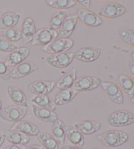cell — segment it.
<instances>
[{
	"label": "cell",
	"instance_id": "obj_35",
	"mask_svg": "<svg viewBox=\"0 0 134 149\" xmlns=\"http://www.w3.org/2000/svg\"><path fill=\"white\" fill-rule=\"evenodd\" d=\"M0 78L6 81H8L11 78V70L4 61L1 60H0Z\"/></svg>",
	"mask_w": 134,
	"mask_h": 149
},
{
	"label": "cell",
	"instance_id": "obj_40",
	"mask_svg": "<svg viewBox=\"0 0 134 149\" xmlns=\"http://www.w3.org/2000/svg\"><path fill=\"white\" fill-rule=\"evenodd\" d=\"M27 149H43V147L41 145H33L30 146L29 147H28Z\"/></svg>",
	"mask_w": 134,
	"mask_h": 149
},
{
	"label": "cell",
	"instance_id": "obj_13",
	"mask_svg": "<svg viewBox=\"0 0 134 149\" xmlns=\"http://www.w3.org/2000/svg\"><path fill=\"white\" fill-rule=\"evenodd\" d=\"M38 70V67L34 63L30 61H25L12 68L11 71V78L20 79Z\"/></svg>",
	"mask_w": 134,
	"mask_h": 149
},
{
	"label": "cell",
	"instance_id": "obj_14",
	"mask_svg": "<svg viewBox=\"0 0 134 149\" xmlns=\"http://www.w3.org/2000/svg\"><path fill=\"white\" fill-rule=\"evenodd\" d=\"M30 54V49L26 47L18 48L12 51L7 56L5 61L6 65L8 67H15V66L23 63Z\"/></svg>",
	"mask_w": 134,
	"mask_h": 149
},
{
	"label": "cell",
	"instance_id": "obj_37",
	"mask_svg": "<svg viewBox=\"0 0 134 149\" xmlns=\"http://www.w3.org/2000/svg\"><path fill=\"white\" fill-rule=\"evenodd\" d=\"M27 146L24 145H11L4 149H27Z\"/></svg>",
	"mask_w": 134,
	"mask_h": 149
},
{
	"label": "cell",
	"instance_id": "obj_34",
	"mask_svg": "<svg viewBox=\"0 0 134 149\" xmlns=\"http://www.w3.org/2000/svg\"><path fill=\"white\" fill-rule=\"evenodd\" d=\"M17 45L9 42L2 36H0V52L4 53H11L17 49Z\"/></svg>",
	"mask_w": 134,
	"mask_h": 149
},
{
	"label": "cell",
	"instance_id": "obj_17",
	"mask_svg": "<svg viewBox=\"0 0 134 149\" xmlns=\"http://www.w3.org/2000/svg\"><path fill=\"white\" fill-rule=\"evenodd\" d=\"M78 17L77 15H71L67 17L61 24L58 35L60 38H68L73 34L77 25Z\"/></svg>",
	"mask_w": 134,
	"mask_h": 149
},
{
	"label": "cell",
	"instance_id": "obj_29",
	"mask_svg": "<svg viewBox=\"0 0 134 149\" xmlns=\"http://www.w3.org/2000/svg\"><path fill=\"white\" fill-rule=\"evenodd\" d=\"M118 81L122 91L132 98L134 96V82L132 79L124 74H120L118 77Z\"/></svg>",
	"mask_w": 134,
	"mask_h": 149
},
{
	"label": "cell",
	"instance_id": "obj_46",
	"mask_svg": "<svg viewBox=\"0 0 134 149\" xmlns=\"http://www.w3.org/2000/svg\"><path fill=\"white\" fill-rule=\"evenodd\" d=\"M94 149H97V148H94Z\"/></svg>",
	"mask_w": 134,
	"mask_h": 149
},
{
	"label": "cell",
	"instance_id": "obj_25",
	"mask_svg": "<svg viewBox=\"0 0 134 149\" xmlns=\"http://www.w3.org/2000/svg\"><path fill=\"white\" fill-rule=\"evenodd\" d=\"M76 79L77 70L74 68L66 73L60 79H59L58 81L56 83V88L60 89V90L64 89L71 88Z\"/></svg>",
	"mask_w": 134,
	"mask_h": 149
},
{
	"label": "cell",
	"instance_id": "obj_7",
	"mask_svg": "<svg viewBox=\"0 0 134 149\" xmlns=\"http://www.w3.org/2000/svg\"><path fill=\"white\" fill-rule=\"evenodd\" d=\"M126 12V7L118 3H107L101 7L98 12V16L109 19H114L122 16Z\"/></svg>",
	"mask_w": 134,
	"mask_h": 149
},
{
	"label": "cell",
	"instance_id": "obj_45",
	"mask_svg": "<svg viewBox=\"0 0 134 149\" xmlns=\"http://www.w3.org/2000/svg\"><path fill=\"white\" fill-rule=\"evenodd\" d=\"M0 36H1V34H0Z\"/></svg>",
	"mask_w": 134,
	"mask_h": 149
},
{
	"label": "cell",
	"instance_id": "obj_1",
	"mask_svg": "<svg viewBox=\"0 0 134 149\" xmlns=\"http://www.w3.org/2000/svg\"><path fill=\"white\" fill-rule=\"evenodd\" d=\"M127 133L119 130H109L97 136L102 145L108 147H117L122 145L128 140Z\"/></svg>",
	"mask_w": 134,
	"mask_h": 149
},
{
	"label": "cell",
	"instance_id": "obj_30",
	"mask_svg": "<svg viewBox=\"0 0 134 149\" xmlns=\"http://www.w3.org/2000/svg\"><path fill=\"white\" fill-rule=\"evenodd\" d=\"M45 3L52 8L61 11L70 9L76 5V1L74 0H47Z\"/></svg>",
	"mask_w": 134,
	"mask_h": 149
},
{
	"label": "cell",
	"instance_id": "obj_12",
	"mask_svg": "<svg viewBox=\"0 0 134 149\" xmlns=\"http://www.w3.org/2000/svg\"><path fill=\"white\" fill-rule=\"evenodd\" d=\"M78 19L88 27H97L103 24V20L97 14L88 9H80L77 11Z\"/></svg>",
	"mask_w": 134,
	"mask_h": 149
},
{
	"label": "cell",
	"instance_id": "obj_39",
	"mask_svg": "<svg viewBox=\"0 0 134 149\" xmlns=\"http://www.w3.org/2000/svg\"><path fill=\"white\" fill-rule=\"evenodd\" d=\"M60 149H81V148L77 147V146H75L73 145H63V146H61Z\"/></svg>",
	"mask_w": 134,
	"mask_h": 149
},
{
	"label": "cell",
	"instance_id": "obj_10",
	"mask_svg": "<svg viewBox=\"0 0 134 149\" xmlns=\"http://www.w3.org/2000/svg\"><path fill=\"white\" fill-rule=\"evenodd\" d=\"M101 86L111 101L117 104H121L124 102L122 91L117 84L111 81H102Z\"/></svg>",
	"mask_w": 134,
	"mask_h": 149
},
{
	"label": "cell",
	"instance_id": "obj_26",
	"mask_svg": "<svg viewBox=\"0 0 134 149\" xmlns=\"http://www.w3.org/2000/svg\"><path fill=\"white\" fill-rule=\"evenodd\" d=\"M31 101L33 104L54 112L57 109V106L55 104L54 100L48 95H35L32 97Z\"/></svg>",
	"mask_w": 134,
	"mask_h": 149
},
{
	"label": "cell",
	"instance_id": "obj_21",
	"mask_svg": "<svg viewBox=\"0 0 134 149\" xmlns=\"http://www.w3.org/2000/svg\"><path fill=\"white\" fill-rule=\"evenodd\" d=\"M77 130H79L82 135H89L96 133L101 128V124L94 120H83L76 123L74 125Z\"/></svg>",
	"mask_w": 134,
	"mask_h": 149
},
{
	"label": "cell",
	"instance_id": "obj_4",
	"mask_svg": "<svg viewBox=\"0 0 134 149\" xmlns=\"http://www.w3.org/2000/svg\"><path fill=\"white\" fill-rule=\"evenodd\" d=\"M73 40L71 39L59 38V39L55 40L49 44L44 46L41 48V49L44 52L50 54V55H56V54L66 53L73 47Z\"/></svg>",
	"mask_w": 134,
	"mask_h": 149
},
{
	"label": "cell",
	"instance_id": "obj_33",
	"mask_svg": "<svg viewBox=\"0 0 134 149\" xmlns=\"http://www.w3.org/2000/svg\"><path fill=\"white\" fill-rule=\"evenodd\" d=\"M119 36L123 42L134 47V30H120L119 31Z\"/></svg>",
	"mask_w": 134,
	"mask_h": 149
},
{
	"label": "cell",
	"instance_id": "obj_6",
	"mask_svg": "<svg viewBox=\"0 0 134 149\" xmlns=\"http://www.w3.org/2000/svg\"><path fill=\"white\" fill-rule=\"evenodd\" d=\"M102 81L95 76H85L77 78L73 88L79 91H89L94 90L101 85Z\"/></svg>",
	"mask_w": 134,
	"mask_h": 149
},
{
	"label": "cell",
	"instance_id": "obj_2",
	"mask_svg": "<svg viewBox=\"0 0 134 149\" xmlns=\"http://www.w3.org/2000/svg\"><path fill=\"white\" fill-rule=\"evenodd\" d=\"M107 123L112 127H122L134 124V114L128 110H119L111 113Z\"/></svg>",
	"mask_w": 134,
	"mask_h": 149
},
{
	"label": "cell",
	"instance_id": "obj_16",
	"mask_svg": "<svg viewBox=\"0 0 134 149\" xmlns=\"http://www.w3.org/2000/svg\"><path fill=\"white\" fill-rule=\"evenodd\" d=\"M7 93L9 99L17 106L28 107L26 96L21 89L14 85H9L7 87Z\"/></svg>",
	"mask_w": 134,
	"mask_h": 149
},
{
	"label": "cell",
	"instance_id": "obj_24",
	"mask_svg": "<svg viewBox=\"0 0 134 149\" xmlns=\"http://www.w3.org/2000/svg\"><path fill=\"white\" fill-rule=\"evenodd\" d=\"M20 15L14 12H7L0 17V30L14 28L20 19Z\"/></svg>",
	"mask_w": 134,
	"mask_h": 149
},
{
	"label": "cell",
	"instance_id": "obj_32",
	"mask_svg": "<svg viewBox=\"0 0 134 149\" xmlns=\"http://www.w3.org/2000/svg\"><path fill=\"white\" fill-rule=\"evenodd\" d=\"M67 14L66 11H59L54 14L48 22V28L54 30L60 29L61 24L67 17Z\"/></svg>",
	"mask_w": 134,
	"mask_h": 149
},
{
	"label": "cell",
	"instance_id": "obj_43",
	"mask_svg": "<svg viewBox=\"0 0 134 149\" xmlns=\"http://www.w3.org/2000/svg\"><path fill=\"white\" fill-rule=\"evenodd\" d=\"M131 102H132V103H133V104H134V96L132 97V98H131Z\"/></svg>",
	"mask_w": 134,
	"mask_h": 149
},
{
	"label": "cell",
	"instance_id": "obj_11",
	"mask_svg": "<svg viewBox=\"0 0 134 149\" xmlns=\"http://www.w3.org/2000/svg\"><path fill=\"white\" fill-rule=\"evenodd\" d=\"M100 47H84L74 53V58L82 63H92L97 60L101 54Z\"/></svg>",
	"mask_w": 134,
	"mask_h": 149
},
{
	"label": "cell",
	"instance_id": "obj_27",
	"mask_svg": "<svg viewBox=\"0 0 134 149\" xmlns=\"http://www.w3.org/2000/svg\"><path fill=\"white\" fill-rule=\"evenodd\" d=\"M66 125L61 120L58 119L54 122L52 127V134L58 144L62 145L66 140Z\"/></svg>",
	"mask_w": 134,
	"mask_h": 149
},
{
	"label": "cell",
	"instance_id": "obj_31",
	"mask_svg": "<svg viewBox=\"0 0 134 149\" xmlns=\"http://www.w3.org/2000/svg\"><path fill=\"white\" fill-rule=\"evenodd\" d=\"M2 37L10 42H17L22 39L21 30L17 28H12L9 29L1 30L0 32Z\"/></svg>",
	"mask_w": 134,
	"mask_h": 149
},
{
	"label": "cell",
	"instance_id": "obj_18",
	"mask_svg": "<svg viewBox=\"0 0 134 149\" xmlns=\"http://www.w3.org/2000/svg\"><path fill=\"white\" fill-rule=\"evenodd\" d=\"M22 44L26 45L28 43H32L33 38L36 33V28L34 21L32 18L28 17L23 22L22 26Z\"/></svg>",
	"mask_w": 134,
	"mask_h": 149
},
{
	"label": "cell",
	"instance_id": "obj_38",
	"mask_svg": "<svg viewBox=\"0 0 134 149\" xmlns=\"http://www.w3.org/2000/svg\"><path fill=\"white\" fill-rule=\"evenodd\" d=\"M77 2L79 4H81V6L86 7V9H90V7L91 1L90 0H82H82H78Z\"/></svg>",
	"mask_w": 134,
	"mask_h": 149
},
{
	"label": "cell",
	"instance_id": "obj_28",
	"mask_svg": "<svg viewBox=\"0 0 134 149\" xmlns=\"http://www.w3.org/2000/svg\"><path fill=\"white\" fill-rule=\"evenodd\" d=\"M39 142L46 149H59V144L52 135L41 132L37 135Z\"/></svg>",
	"mask_w": 134,
	"mask_h": 149
},
{
	"label": "cell",
	"instance_id": "obj_22",
	"mask_svg": "<svg viewBox=\"0 0 134 149\" xmlns=\"http://www.w3.org/2000/svg\"><path fill=\"white\" fill-rule=\"evenodd\" d=\"M66 138H67L72 145L77 147L82 148L84 145V138L83 135L72 126H66Z\"/></svg>",
	"mask_w": 134,
	"mask_h": 149
},
{
	"label": "cell",
	"instance_id": "obj_5",
	"mask_svg": "<svg viewBox=\"0 0 134 149\" xmlns=\"http://www.w3.org/2000/svg\"><path fill=\"white\" fill-rule=\"evenodd\" d=\"M58 32L56 30L48 28H43L38 30L32 42L33 46H45L58 38Z\"/></svg>",
	"mask_w": 134,
	"mask_h": 149
},
{
	"label": "cell",
	"instance_id": "obj_42",
	"mask_svg": "<svg viewBox=\"0 0 134 149\" xmlns=\"http://www.w3.org/2000/svg\"><path fill=\"white\" fill-rule=\"evenodd\" d=\"M1 109H2V103H1V100H0V112H1Z\"/></svg>",
	"mask_w": 134,
	"mask_h": 149
},
{
	"label": "cell",
	"instance_id": "obj_44",
	"mask_svg": "<svg viewBox=\"0 0 134 149\" xmlns=\"http://www.w3.org/2000/svg\"><path fill=\"white\" fill-rule=\"evenodd\" d=\"M131 56H132V58H133V59L134 60V52H133L132 54H131Z\"/></svg>",
	"mask_w": 134,
	"mask_h": 149
},
{
	"label": "cell",
	"instance_id": "obj_3",
	"mask_svg": "<svg viewBox=\"0 0 134 149\" xmlns=\"http://www.w3.org/2000/svg\"><path fill=\"white\" fill-rule=\"evenodd\" d=\"M28 107L11 105L3 108L0 112V118L6 121L17 122L23 119L28 112Z\"/></svg>",
	"mask_w": 134,
	"mask_h": 149
},
{
	"label": "cell",
	"instance_id": "obj_36",
	"mask_svg": "<svg viewBox=\"0 0 134 149\" xmlns=\"http://www.w3.org/2000/svg\"><path fill=\"white\" fill-rule=\"evenodd\" d=\"M128 70L130 78L134 81V60L130 59L128 62Z\"/></svg>",
	"mask_w": 134,
	"mask_h": 149
},
{
	"label": "cell",
	"instance_id": "obj_20",
	"mask_svg": "<svg viewBox=\"0 0 134 149\" xmlns=\"http://www.w3.org/2000/svg\"><path fill=\"white\" fill-rule=\"evenodd\" d=\"M78 93L79 91L73 88L61 89L56 94L54 99V102L56 106L66 104L71 102Z\"/></svg>",
	"mask_w": 134,
	"mask_h": 149
},
{
	"label": "cell",
	"instance_id": "obj_19",
	"mask_svg": "<svg viewBox=\"0 0 134 149\" xmlns=\"http://www.w3.org/2000/svg\"><path fill=\"white\" fill-rule=\"evenodd\" d=\"M32 107L33 114L41 121L47 123H54L58 119V115L55 112L41 108L33 104Z\"/></svg>",
	"mask_w": 134,
	"mask_h": 149
},
{
	"label": "cell",
	"instance_id": "obj_8",
	"mask_svg": "<svg viewBox=\"0 0 134 149\" xmlns=\"http://www.w3.org/2000/svg\"><path fill=\"white\" fill-rule=\"evenodd\" d=\"M56 87V82L54 81L37 80L31 83L28 89L31 93L36 95H48Z\"/></svg>",
	"mask_w": 134,
	"mask_h": 149
},
{
	"label": "cell",
	"instance_id": "obj_41",
	"mask_svg": "<svg viewBox=\"0 0 134 149\" xmlns=\"http://www.w3.org/2000/svg\"><path fill=\"white\" fill-rule=\"evenodd\" d=\"M5 140H6V135H5V134H0V147L3 145Z\"/></svg>",
	"mask_w": 134,
	"mask_h": 149
},
{
	"label": "cell",
	"instance_id": "obj_23",
	"mask_svg": "<svg viewBox=\"0 0 134 149\" xmlns=\"http://www.w3.org/2000/svg\"><path fill=\"white\" fill-rule=\"evenodd\" d=\"M4 134L6 135V139L12 145H26L30 141V137L20 132H15V131L6 130H5Z\"/></svg>",
	"mask_w": 134,
	"mask_h": 149
},
{
	"label": "cell",
	"instance_id": "obj_9",
	"mask_svg": "<svg viewBox=\"0 0 134 149\" xmlns=\"http://www.w3.org/2000/svg\"><path fill=\"white\" fill-rule=\"evenodd\" d=\"M74 58V53L71 52L62 53L47 56V62L48 65L57 68H64L68 66Z\"/></svg>",
	"mask_w": 134,
	"mask_h": 149
},
{
	"label": "cell",
	"instance_id": "obj_15",
	"mask_svg": "<svg viewBox=\"0 0 134 149\" xmlns=\"http://www.w3.org/2000/svg\"><path fill=\"white\" fill-rule=\"evenodd\" d=\"M10 130L20 132L28 137L37 136L40 133L39 129L37 125L26 120H20L19 122H15V124L12 125L10 128Z\"/></svg>",
	"mask_w": 134,
	"mask_h": 149
}]
</instances>
